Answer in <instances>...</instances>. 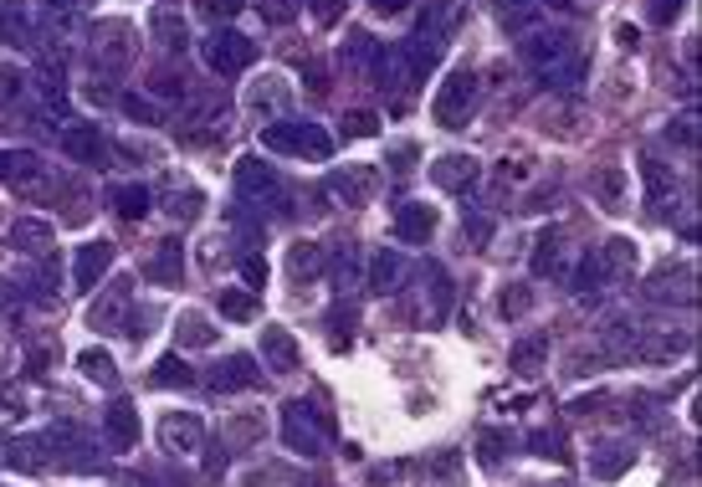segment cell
<instances>
[{
    "label": "cell",
    "instance_id": "cell-1",
    "mask_svg": "<svg viewBox=\"0 0 702 487\" xmlns=\"http://www.w3.org/2000/svg\"><path fill=\"white\" fill-rule=\"evenodd\" d=\"M262 149H272V154H297V159H328L334 154V139L318 123L282 119V123H266L262 128Z\"/></svg>",
    "mask_w": 702,
    "mask_h": 487
},
{
    "label": "cell",
    "instance_id": "cell-2",
    "mask_svg": "<svg viewBox=\"0 0 702 487\" xmlns=\"http://www.w3.org/2000/svg\"><path fill=\"white\" fill-rule=\"evenodd\" d=\"M328 431H334V421L318 411V406H308V400H292L288 411H282V437H288V446L297 457H318Z\"/></svg>",
    "mask_w": 702,
    "mask_h": 487
},
{
    "label": "cell",
    "instance_id": "cell-3",
    "mask_svg": "<svg viewBox=\"0 0 702 487\" xmlns=\"http://www.w3.org/2000/svg\"><path fill=\"white\" fill-rule=\"evenodd\" d=\"M472 103H477V73H451L446 82H441L436 103H431V113H436L441 128H461V123L472 119Z\"/></svg>",
    "mask_w": 702,
    "mask_h": 487
},
{
    "label": "cell",
    "instance_id": "cell-4",
    "mask_svg": "<svg viewBox=\"0 0 702 487\" xmlns=\"http://www.w3.org/2000/svg\"><path fill=\"white\" fill-rule=\"evenodd\" d=\"M251 57H257V47L246 42L242 31H216V36L205 42V62H211L216 73H242V67H251Z\"/></svg>",
    "mask_w": 702,
    "mask_h": 487
},
{
    "label": "cell",
    "instance_id": "cell-5",
    "mask_svg": "<svg viewBox=\"0 0 702 487\" xmlns=\"http://www.w3.org/2000/svg\"><path fill=\"white\" fill-rule=\"evenodd\" d=\"M262 359H266V369H277V375H292V369L303 365V349H297V339H292L288 329L266 323V329H262Z\"/></svg>",
    "mask_w": 702,
    "mask_h": 487
},
{
    "label": "cell",
    "instance_id": "cell-6",
    "mask_svg": "<svg viewBox=\"0 0 702 487\" xmlns=\"http://www.w3.org/2000/svg\"><path fill=\"white\" fill-rule=\"evenodd\" d=\"M431 231H436V211L431 205H400L395 211V242L400 246H420V242H431Z\"/></svg>",
    "mask_w": 702,
    "mask_h": 487
},
{
    "label": "cell",
    "instance_id": "cell-7",
    "mask_svg": "<svg viewBox=\"0 0 702 487\" xmlns=\"http://www.w3.org/2000/svg\"><path fill=\"white\" fill-rule=\"evenodd\" d=\"M477 159H472V154H441L436 165H431V180H436L441 190H472V185H477Z\"/></svg>",
    "mask_w": 702,
    "mask_h": 487
},
{
    "label": "cell",
    "instance_id": "cell-8",
    "mask_svg": "<svg viewBox=\"0 0 702 487\" xmlns=\"http://www.w3.org/2000/svg\"><path fill=\"white\" fill-rule=\"evenodd\" d=\"M328 190L339 195V200H349V205H364L369 195L380 190V174L369 170V165H349V170H339L328 180Z\"/></svg>",
    "mask_w": 702,
    "mask_h": 487
},
{
    "label": "cell",
    "instance_id": "cell-9",
    "mask_svg": "<svg viewBox=\"0 0 702 487\" xmlns=\"http://www.w3.org/2000/svg\"><path fill=\"white\" fill-rule=\"evenodd\" d=\"M630 462H636V446H626V441H606V446H595V457H590V467H595V477H600V483L626 477Z\"/></svg>",
    "mask_w": 702,
    "mask_h": 487
},
{
    "label": "cell",
    "instance_id": "cell-10",
    "mask_svg": "<svg viewBox=\"0 0 702 487\" xmlns=\"http://www.w3.org/2000/svg\"><path fill=\"white\" fill-rule=\"evenodd\" d=\"M0 180L36 190V185H42V159H36V154H26V149H0Z\"/></svg>",
    "mask_w": 702,
    "mask_h": 487
},
{
    "label": "cell",
    "instance_id": "cell-11",
    "mask_svg": "<svg viewBox=\"0 0 702 487\" xmlns=\"http://www.w3.org/2000/svg\"><path fill=\"white\" fill-rule=\"evenodd\" d=\"M236 190L266 200V195L277 190V170H272V165H262L257 154H246V159H236Z\"/></svg>",
    "mask_w": 702,
    "mask_h": 487
},
{
    "label": "cell",
    "instance_id": "cell-12",
    "mask_svg": "<svg viewBox=\"0 0 702 487\" xmlns=\"http://www.w3.org/2000/svg\"><path fill=\"white\" fill-rule=\"evenodd\" d=\"M108 262H113V246L108 242H88L82 251H77V267H73V282H77V292H88L108 272Z\"/></svg>",
    "mask_w": 702,
    "mask_h": 487
},
{
    "label": "cell",
    "instance_id": "cell-13",
    "mask_svg": "<svg viewBox=\"0 0 702 487\" xmlns=\"http://www.w3.org/2000/svg\"><path fill=\"white\" fill-rule=\"evenodd\" d=\"M62 149H67L73 159H82V165H97V159H103V134H97L93 123H73V128L62 134Z\"/></svg>",
    "mask_w": 702,
    "mask_h": 487
},
{
    "label": "cell",
    "instance_id": "cell-14",
    "mask_svg": "<svg viewBox=\"0 0 702 487\" xmlns=\"http://www.w3.org/2000/svg\"><path fill=\"white\" fill-rule=\"evenodd\" d=\"M134 441H139V415H134L128 400H119V406L108 411V446H113V452H128Z\"/></svg>",
    "mask_w": 702,
    "mask_h": 487
},
{
    "label": "cell",
    "instance_id": "cell-15",
    "mask_svg": "<svg viewBox=\"0 0 702 487\" xmlns=\"http://www.w3.org/2000/svg\"><path fill=\"white\" fill-rule=\"evenodd\" d=\"M211 385H216V390H251V385H262V375L251 369V359H246V354H231V359H226V365L211 375Z\"/></svg>",
    "mask_w": 702,
    "mask_h": 487
},
{
    "label": "cell",
    "instance_id": "cell-16",
    "mask_svg": "<svg viewBox=\"0 0 702 487\" xmlns=\"http://www.w3.org/2000/svg\"><path fill=\"white\" fill-rule=\"evenodd\" d=\"M246 103H251L257 113H282V108L292 103V88L282 82V77H262V82L246 93Z\"/></svg>",
    "mask_w": 702,
    "mask_h": 487
},
{
    "label": "cell",
    "instance_id": "cell-17",
    "mask_svg": "<svg viewBox=\"0 0 702 487\" xmlns=\"http://www.w3.org/2000/svg\"><path fill=\"white\" fill-rule=\"evenodd\" d=\"M380 42L369 36V31H349V42H343V62L354 67V73H369V67H380Z\"/></svg>",
    "mask_w": 702,
    "mask_h": 487
},
{
    "label": "cell",
    "instance_id": "cell-18",
    "mask_svg": "<svg viewBox=\"0 0 702 487\" xmlns=\"http://www.w3.org/2000/svg\"><path fill=\"white\" fill-rule=\"evenodd\" d=\"M544 359H549V339H544V334L513 344V375H528V380H533V375L544 369Z\"/></svg>",
    "mask_w": 702,
    "mask_h": 487
},
{
    "label": "cell",
    "instance_id": "cell-19",
    "mask_svg": "<svg viewBox=\"0 0 702 487\" xmlns=\"http://www.w3.org/2000/svg\"><path fill=\"white\" fill-rule=\"evenodd\" d=\"M165 446L170 452H195L200 446V421L195 415H165Z\"/></svg>",
    "mask_w": 702,
    "mask_h": 487
},
{
    "label": "cell",
    "instance_id": "cell-20",
    "mask_svg": "<svg viewBox=\"0 0 702 487\" xmlns=\"http://www.w3.org/2000/svg\"><path fill=\"white\" fill-rule=\"evenodd\" d=\"M523 57H528V62H533V67H538V73H554L559 62L569 57V47H564L559 36H533L528 47H523Z\"/></svg>",
    "mask_w": 702,
    "mask_h": 487
},
{
    "label": "cell",
    "instance_id": "cell-21",
    "mask_svg": "<svg viewBox=\"0 0 702 487\" xmlns=\"http://www.w3.org/2000/svg\"><path fill=\"white\" fill-rule=\"evenodd\" d=\"M174 334H180L185 349H211V344L220 339V329H211L200 313H180V329H174Z\"/></svg>",
    "mask_w": 702,
    "mask_h": 487
},
{
    "label": "cell",
    "instance_id": "cell-22",
    "mask_svg": "<svg viewBox=\"0 0 702 487\" xmlns=\"http://www.w3.org/2000/svg\"><path fill=\"white\" fill-rule=\"evenodd\" d=\"M11 242H16V251H31V257H42L51 246V226H42V220H21L16 231H11Z\"/></svg>",
    "mask_w": 702,
    "mask_h": 487
},
{
    "label": "cell",
    "instance_id": "cell-23",
    "mask_svg": "<svg viewBox=\"0 0 702 487\" xmlns=\"http://www.w3.org/2000/svg\"><path fill=\"white\" fill-rule=\"evenodd\" d=\"M395 282H400V257L395 251H380L374 267H369V292H390Z\"/></svg>",
    "mask_w": 702,
    "mask_h": 487
},
{
    "label": "cell",
    "instance_id": "cell-24",
    "mask_svg": "<svg viewBox=\"0 0 702 487\" xmlns=\"http://www.w3.org/2000/svg\"><path fill=\"white\" fill-rule=\"evenodd\" d=\"M77 365H82V375H88V380H97V385H113V380H119V369H113V359H108L103 349L77 354Z\"/></svg>",
    "mask_w": 702,
    "mask_h": 487
},
{
    "label": "cell",
    "instance_id": "cell-25",
    "mask_svg": "<svg viewBox=\"0 0 702 487\" xmlns=\"http://www.w3.org/2000/svg\"><path fill=\"white\" fill-rule=\"evenodd\" d=\"M154 36H159V42H165L170 51H180L185 42H190L185 21H180V16H170V11H159V16H154Z\"/></svg>",
    "mask_w": 702,
    "mask_h": 487
},
{
    "label": "cell",
    "instance_id": "cell-26",
    "mask_svg": "<svg viewBox=\"0 0 702 487\" xmlns=\"http://www.w3.org/2000/svg\"><path fill=\"white\" fill-rule=\"evenodd\" d=\"M220 313L226 318H236V323H251V318H257V298H251V292H220Z\"/></svg>",
    "mask_w": 702,
    "mask_h": 487
},
{
    "label": "cell",
    "instance_id": "cell-27",
    "mask_svg": "<svg viewBox=\"0 0 702 487\" xmlns=\"http://www.w3.org/2000/svg\"><path fill=\"white\" fill-rule=\"evenodd\" d=\"M426 282H431V313L446 318V308H451V277H446V267H426Z\"/></svg>",
    "mask_w": 702,
    "mask_h": 487
},
{
    "label": "cell",
    "instance_id": "cell-28",
    "mask_svg": "<svg viewBox=\"0 0 702 487\" xmlns=\"http://www.w3.org/2000/svg\"><path fill=\"white\" fill-rule=\"evenodd\" d=\"M313 272H323V246L297 242L292 246V277H313Z\"/></svg>",
    "mask_w": 702,
    "mask_h": 487
},
{
    "label": "cell",
    "instance_id": "cell-29",
    "mask_svg": "<svg viewBox=\"0 0 702 487\" xmlns=\"http://www.w3.org/2000/svg\"><path fill=\"white\" fill-rule=\"evenodd\" d=\"M600 267L630 272V267H636V242H626V236H610V242H606V262H600Z\"/></svg>",
    "mask_w": 702,
    "mask_h": 487
},
{
    "label": "cell",
    "instance_id": "cell-30",
    "mask_svg": "<svg viewBox=\"0 0 702 487\" xmlns=\"http://www.w3.org/2000/svg\"><path fill=\"white\" fill-rule=\"evenodd\" d=\"M528 446L538 457H549V462H569V446H564V431H533Z\"/></svg>",
    "mask_w": 702,
    "mask_h": 487
},
{
    "label": "cell",
    "instance_id": "cell-31",
    "mask_svg": "<svg viewBox=\"0 0 702 487\" xmlns=\"http://www.w3.org/2000/svg\"><path fill=\"white\" fill-rule=\"evenodd\" d=\"M641 180H646V190H652V200H656V205H661V200L672 195V174L661 170L656 159H641Z\"/></svg>",
    "mask_w": 702,
    "mask_h": 487
},
{
    "label": "cell",
    "instance_id": "cell-32",
    "mask_svg": "<svg viewBox=\"0 0 702 487\" xmlns=\"http://www.w3.org/2000/svg\"><path fill=\"white\" fill-rule=\"evenodd\" d=\"M600 200H606L610 211L626 200V170L621 165H610V170H600Z\"/></svg>",
    "mask_w": 702,
    "mask_h": 487
},
{
    "label": "cell",
    "instance_id": "cell-33",
    "mask_svg": "<svg viewBox=\"0 0 702 487\" xmlns=\"http://www.w3.org/2000/svg\"><path fill=\"white\" fill-rule=\"evenodd\" d=\"M149 277H159V282H170V277H180V246L174 242H165V251H159V257H154V262H149Z\"/></svg>",
    "mask_w": 702,
    "mask_h": 487
},
{
    "label": "cell",
    "instance_id": "cell-34",
    "mask_svg": "<svg viewBox=\"0 0 702 487\" xmlns=\"http://www.w3.org/2000/svg\"><path fill=\"white\" fill-rule=\"evenodd\" d=\"M119 211L128 220L149 216V190H144V185H123V190H119Z\"/></svg>",
    "mask_w": 702,
    "mask_h": 487
},
{
    "label": "cell",
    "instance_id": "cell-35",
    "mask_svg": "<svg viewBox=\"0 0 702 487\" xmlns=\"http://www.w3.org/2000/svg\"><path fill=\"white\" fill-rule=\"evenodd\" d=\"M559 257V231L549 226V231H538V251H533V272H549Z\"/></svg>",
    "mask_w": 702,
    "mask_h": 487
},
{
    "label": "cell",
    "instance_id": "cell-36",
    "mask_svg": "<svg viewBox=\"0 0 702 487\" xmlns=\"http://www.w3.org/2000/svg\"><path fill=\"white\" fill-rule=\"evenodd\" d=\"M154 385H190V369L180 365L174 354H165V359L154 365Z\"/></svg>",
    "mask_w": 702,
    "mask_h": 487
},
{
    "label": "cell",
    "instance_id": "cell-37",
    "mask_svg": "<svg viewBox=\"0 0 702 487\" xmlns=\"http://www.w3.org/2000/svg\"><path fill=\"white\" fill-rule=\"evenodd\" d=\"M498 308H503V318H523V313L533 308V292H528V288H508Z\"/></svg>",
    "mask_w": 702,
    "mask_h": 487
},
{
    "label": "cell",
    "instance_id": "cell-38",
    "mask_svg": "<svg viewBox=\"0 0 702 487\" xmlns=\"http://www.w3.org/2000/svg\"><path fill=\"white\" fill-rule=\"evenodd\" d=\"M349 134H354V139H369V134H380V119H374V113H369V108H354V113H349Z\"/></svg>",
    "mask_w": 702,
    "mask_h": 487
},
{
    "label": "cell",
    "instance_id": "cell-39",
    "mask_svg": "<svg viewBox=\"0 0 702 487\" xmlns=\"http://www.w3.org/2000/svg\"><path fill=\"white\" fill-rule=\"evenodd\" d=\"M667 139H672V144H687V149H698V119H692V113H687V119H677V123H672V128H667Z\"/></svg>",
    "mask_w": 702,
    "mask_h": 487
},
{
    "label": "cell",
    "instance_id": "cell-40",
    "mask_svg": "<svg viewBox=\"0 0 702 487\" xmlns=\"http://www.w3.org/2000/svg\"><path fill=\"white\" fill-rule=\"evenodd\" d=\"M682 349H687V339H656V344H641V354H646V359H672V354H682Z\"/></svg>",
    "mask_w": 702,
    "mask_h": 487
},
{
    "label": "cell",
    "instance_id": "cell-41",
    "mask_svg": "<svg viewBox=\"0 0 702 487\" xmlns=\"http://www.w3.org/2000/svg\"><path fill=\"white\" fill-rule=\"evenodd\" d=\"M123 113H128V119H144V123H154V119H159V113H154V103H144L139 93H128V97H123Z\"/></svg>",
    "mask_w": 702,
    "mask_h": 487
},
{
    "label": "cell",
    "instance_id": "cell-42",
    "mask_svg": "<svg viewBox=\"0 0 702 487\" xmlns=\"http://www.w3.org/2000/svg\"><path fill=\"white\" fill-rule=\"evenodd\" d=\"M682 16V0H652V21L656 26H672Z\"/></svg>",
    "mask_w": 702,
    "mask_h": 487
},
{
    "label": "cell",
    "instance_id": "cell-43",
    "mask_svg": "<svg viewBox=\"0 0 702 487\" xmlns=\"http://www.w3.org/2000/svg\"><path fill=\"white\" fill-rule=\"evenodd\" d=\"M16 26H21V11H16L11 0H0V42H11V36H16Z\"/></svg>",
    "mask_w": 702,
    "mask_h": 487
},
{
    "label": "cell",
    "instance_id": "cell-44",
    "mask_svg": "<svg viewBox=\"0 0 702 487\" xmlns=\"http://www.w3.org/2000/svg\"><path fill=\"white\" fill-rule=\"evenodd\" d=\"M262 16H266V21H292V16H297V5H292V0H262Z\"/></svg>",
    "mask_w": 702,
    "mask_h": 487
},
{
    "label": "cell",
    "instance_id": "cell-45",
    "mask_svg": "<svg viewBox=\"0 0 702 487\" xmlns=\"http://www.w3.org/2000/svg\"><path fill=\"white\" fill-rule=\"evenodd\" d=\"M503 446H508L503 431H482V462H498V457H503Z\"/></svg>",
    "mask_w": 702,
    "mask_h": 487
},
{
    "label": "cell",
    "instance_id": "cell-46",
    "mask_svg": "<svg viewBox=\"0 0 702 487\" xmlns=\"http://www.w3.org/2000/svg\"><path fill=\"white\" fill-rule=\"evenodd\" d=\"M242 277L251 282V288H262V282H266V262H262V257H246V262H242Z\"/></svg>",
    "mask_w": 702,
    "mask_h": 487
},
{
    "label": "cell",
    "instance_id": "cell-47",
    "mask_svg": "<svg viewBox=\"0 0 702 487\" xmlns=\"http://www.w3.org/2000/svg\"><path fill=\"white\" fill-rule=\"evenodd\" d=\"M170 211H174L180 220H190L195 211H200V195H195V190H190V195H174V205H170Z\"/></svg>",
    "mask_w": 702,
    "mask_h": 487
},
{
    "label": "cell",
    "instance_id": "cell-48",
    "mask_svg": "<svg viewBox=\"0 0 702 487\" xmlns=\"http://www.w3.org/2000/svg\"><path fill=\"white\" fill-rule=\"evenodd\" d=\"M600 277H606V267H600L595 257H584V267H580V288H595Z\"/></svg>",
    "mask_w": 702,
    "mask_h": 487
},
{
    "label": "cell",
    "instance_id": "cell-49",
    "mask_svg": "<svg viewBox=\"0 0 702 487\" xmlns=\"http://www.w3.org/2000/svg\"><path fill=\"white\" fill-rule=\"evenodd\" d=\"M16 88H21V77L11 73V67H0V103H11V97H16Z\"/></svg>",
    "mask_w": 702,
    "mask_h": 487
},
{
    "label": "cell",
    "instance_id": "cell-50",
    "mask_svg": "<svg viewBox=\"0 0 702 487\" xmlns=\"http://www.w3.org/2000/svg\"><path fill=\"white\" fill-rule=\"evenodd\" d=\"M467 231H472V242H487V236H492V220H482V216L472 220L467 216Z\"/></svg>",
    "mask_w": 702,
    "mask_h": 487
},
{
    "label": "cell",
    "instance_id": "cell-51",
    "mask_svg": "<svg viewBox=\"0 0 702 487\" xmlns=\"http://www.w3.org/2000/svg\"><path fill=\"white\" fill-rule=\"evenodd\" d=\"M236 5H242V0H205L211 16H236Z\"/></svg>",
    "mask_w": 702,
    "mask_h": 487
},
{
    "label": "cell",
    "instance_id": "cell-52",
    "mask_svg": "<svg viewBox=\"0 0 702 487\" xmlns=\"http://www.w3.org/2000/svg\"><path fill=\"white\" fill-rule=\"evenodd\" d=\"M369 5H374V11H380V16H395V11H405V5H411V0H369Z\"/></svg>",
    "mask_w": 702,
    "mask_h": 487
},
{
    "label": "cell",
    "instance_id": "cell-53",
    "mask_svg": "<svg viewBox=\"0 0 702 487\" xmlns=\"http://www.w3.org/2000/svg\"><path fill=\"white\" fill-rule=\"evenodd\" d=\"M544 5H554V11H569V5H575V0H544Z\"/></svg>",
    "mask_w": 702,
    "mask_h": 487
}]
</instances>
